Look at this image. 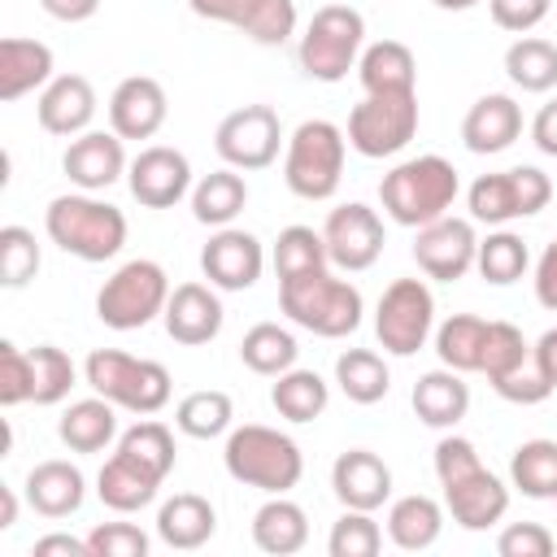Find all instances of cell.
<instances>
[{
    "instance_id": "cell-1",
    "label": "cell",
    "mask_w": 557,
    "mask_h": 557,
    "mask_svg": "<svg viewBox=\"0 0 557 557\" xmlns=\"http://www.w3.org/2000/svg\"><path fill=\"white\" fill-rule=\"evenodd\" d=\"M457 191H461V178H457L453 161H444V157H435V152L400 161V165L387 170L383 183H379L383 213H387L396 226H409V231H418V226L444 218V213L453 209Z\"/></svg>"
},
{
    "instance_id": "cell-2",
    "label": "cell",
    "mask_w": 557,
    "mask_h": 557,
    "mask_svg": "<svg viewBox=\"0 0 557 557\" xmlns=\"http://www.w3.org/2000/svg\"><path fill=\"white\" fill-rule=\"evenodd\" d=\"M44 231L48 239L78 257V261H109L122 252L126 244V218L117 205L109 200H96L91 191H70V196H57L48 209H44Z\"/></svg>"
},
{
    "instance_id": "cell-3",
    "label": "cell",
    "mask_w": 557,
    "mask_h": 557,
    "mask_svg": "<svg viewBox=\"0 0 557 557\" xmlns=\"http://www.w3.org/2000/svg\"><path fill=\"white\" fill-rule=\"evenodd\" d=\"M278 309L296 326H305V331H313L322 339H344V335H352L361 326L366 300H361V292L348 278H335L322 265V270L283 278L278 283Z\"/></svg>"
},
{
    "instance_id": "cell-4",
    "label": "cell",
    "mask_w": 557,
    "mask_h": 557,
    "mask_svg": "<svg viewBox=\"0 0 557 557\" xmlns=\"http://www.w3.org/2000/svg\"><path fill=\"white\" fill-rule=\"evenodd\" d=\"M222 461H226V474L244 487H257V492H270V496H287L300 474H305V457H300V444L274 426H261V422H248V426H235L226 435V448H222Z\"/></svg>"
},
{
    "instance_id": "cell-5",
    "label": "cell",
    "mask_w": 557,
    "mask_h": 557,
    "mask_svg": "<svg viewBox=\"0 0 557 557\" xmlns=\"http://www.w3.org/2000/svg\"><path fill=\"white\" fill-rule=\"evenodd\" d=\"M83 379L96 396L113 400L117 409H131V413H161L170 405V370L161 361H148V357H131V352H117V348H96L87 361H83Z\"/></svg>"
},
{
    "instance_id": "cell-6",
    "label": "cell",
    "mask_w": 557,
    "mask_h": 557,
    "mask_svg": "<svg viewBox=\"0 0 557 557\" xmlns=\"http://www.w3.org/2000/svg\"><path fill=\"white\" fill-rule=\"evenodd\" d=\"M344 152H348V135L335 122H326V117L300 122L283 152L287 187L300 200H331L344 178Z\"/></svg>"
},
{
    "instance_id": "cell-7",
    "label": "cell",
    "mask_w": 557,
    "mask_h": 557,
    "mask_svg": "<svg viewBox=\"0 0 557 557\" xmlns=\"http://www.w3.org/2000/svg\"><path fill=\"white\" fill-rule=\"evenodd\" d=\"M366 48V17L352 4H322L296 48V61L309 78L318 83H339L348 78V70H357Z\"/></svg>"
},
{
    "instance_id": "cell-8",
    "label": "cell",
    "mask_w": 557,
    "mask_h": 557,
    "mask_svg": "<svg viewBox=\"0 0 557 557\" xmlns=\"http://www.w3.org/2000/svg\"><path fill=\"white\" fill-rule=\"evenodd\" d=\"M165 300H170L165 270L157 261H148V257H135V261L117 265L104 278V287L96 296V318L109 331H139L157 313H165Z\"/></svg>"
},
{
    "instance_id": "cell-9",
    "label": "cell",
    "mask_w": 557,
    "mask_h": 557,
    "mask_svg": "<svg viewBox=\"0 0 557 557\" xmlns=\"http://www.w3.org/2000/svg\"><path fill=\"white\" fill-rule=\"evenodd\" d=\"M348 148L379 161L396 157L418 135V91H366L348 113Z\"/></svg>"
},
{
    "instance_id": "cell-10",
    "label": "cell",
    "mask_w": 557,
    "mask_h": 557,
    "mask_svg": "<svg viewBox=\"0 0 557 557\" xmlns=\"http://www.w3.org/2000/svg\"><path fill=\"white\" fill-rule=\"evenodd\" d=\"M553 200V183L535 165H513L500 174H479L466 191L470 218L487 226H505L513 218H535Z\"/></svg>"
},
{
    "instance_id": "cell-11",
    "label": "cell",
    "mask_w": 557,
    "mask_h": 557,
    "mask_svg": "<svg viewBox=\"0 0 557 557\" xmlns=\"http://www.w3.org/2000/svg\"><path fill=\"white\" fill-rule=\"evenodd\" d=\"M435 331V296L422 278H396L374 309V335L383 352L413 357Z\"/></svg>"
},
{
    "instance_id": "cell-12",
    "label": "cell",
    "mask_w": 557,
    "mask_h": 557,
    "mask_svg": "<svg viewBox=\"0 0 557 557\" xmlns=\"http://www.w3.org/2000/svg\"><path fill=\"white\" fill-rule=\"evenodd\" d=\"M213 148L235 170H265V165H274V157L283 148L278 113L270 104H244V109L226 113L218 122V131H213Z\"/></svg>"
},
{
    "instance_id": "cell-13",
    "label": "cell",
    "mask_w": 557,
    "mask_h": 557,
    "mask_svg": "<svg viewBox=\"0 0 557 557\" xmlns=\"http://www.w3.org/2000/svg\"><path fill=\"white\" fill-rule=\"evenodd\" d=\"M479 257V235H474V218H435L426 226H418L413 239V261L426 278L440 283H457L474 270Z\"/></svg>"
},
{
    "instance_id": "cell-14",
    "label": "cell",
    "mask_w": 557,
    "mask_h": 557,
    "mask_svg": "<svg viewBox=\"0 0 557 557\" xmlns=\"http://www.w3.org/2000/svg\"><path fill=\"white\" fill-rule=\"evenodd\" d=\"M322 239H326V252H331V265L357 274V270H370L383 252V218L361 205V200H348L339 209L326 213V226H322Z\"/></svg>"
},
{
    "instance_id": "cell-15",
    "label": "cell",
    "mask_w": 557,
    "mask_h": 557,
    "mask_svg": "<svg viewBox=\"0 0 557 557\" xmlns=\"http://www.w3.org/2000/svg\"><path fill=\"white\" fill-rule=\"evenodd\" d=\"M196 17L244 30L257 44H283L296 35V0H187Z\"/></svg>"
},
{
    "instance_id": "cell-16",
    "label": "cell",
    "mask_w": 557,
    "mask_h": 557,
    "mask_svg": "<svg viewBox=\"0 0 557 557\" xmlns=\"http://www.w3.org/2000/svg\"><path fill=\"white\" fill-rule=\"evenodd\" d=\"M200 270L222 292H248L265 270V248L252 231L218 226V235H209V244L200 248Z\"/></svg>"
},
{
    "instance_id": "cell-17",
    "label": "cell",
    "mask_w": 557,
    "mask_h": 557,
    "mask_svg": "<svg viewBox=\"0 0 557 557\" xmlns=\"http://www.w3.org/2000/svg\"><path fill=\"white\" fill-rule=\"evenodd\" d=\"M440 487H444V505H448L453 522L466 531H487L509 509V487L483 461H474L470 470H461L453 479H440Z\"/></svg>"
},
{
    "instance_id": "cell-18",
    "label": "cell",
    "mask_w": 557,
    "mask_h": 557,
    "mask_svg": "<svg viewBox=\"0 0 557 557\" xmlns=\"http://www.w3.org/2000/svg\"><path fill=\"white\" fill-rule=\"evenodd\" d=\"M126 183L144 209H174L191 191V161L170 144H152L131 161Z\"/></svg>"
},
{
    "instance_id": "cell-19",
    "label": "cell",
    "mask_w": 557,
    "mask_h": 557,
    "mask_svg": "<svg viewBox=\"0 0 557 557\" xmlns=\"http://www.w3.org/2000/svg\"><path fill=\"white\" fill-rule=\"evenodd\" d=\"M165 113H170L165 87L157 78H148V74L122 78L113 87V96H109V126L122 139H152L165 126Z\"/></svg>"
},
{
    "instance_id": "cell-20",
    "label": "cell",
    "mask_w": 557,
    "mask_h": 557,
    "mask_svg": "<svg viewBox=\"0 0 557 557\" xmlns=\"http://www.w3.org/2000/svg\"><path fill=\"white\" fill-rule=\"evenodd\" d=\"M61 170H65V178L78 191L113 187L131 170L126 152H122V135H113V131H83V135H74L65 157H61Z\"/></svg>"
},
{
    "instance_id": "cell-21",
    "label": "cell",
    "mask_w": 557,
    "mask_h": 557,
    "mask_svg": "<svg viewBox=\"0 0 557 557\" xmlns=\"http://www.w3.org/2000/svg\"><path fill=\"white\" fill-rule=\"evenodd\" d=\"M165 335L174 344H187V348H200L209 339H218L222 331V300L213 296V283H178L165 300Z\"/></svg>"
},
{
    "instance_id": "cell-22",
    "label": "cell",
    "mask_w": 557,
    "mask_h": 557,
    "mask_svg": "<svg viewBox=\"0 0 557 557\" xmlns=\"http://www.w3.org/2000/svg\"><path fill=\"white\" fill-rule=\"evenodd\" d=\"M331 487H335L344 509H370L374 513L392 496V470H387V461L379 453L348 448L331 466Z\"/></svg>"
},
{
    "instance_id": "cell-23",
    "label": "cell",
    "mask_w": 557,
    "mask_h": 557,
    "mask_svg": "<svg viewBox=\"0 0 557 557\" xmlns=\"http://www.w3.org/2000/svg\"><path fill=\"white\" fill-rule=\"evenodd\" d=\"M35 113H39V126L48 135H83L96 117V87L83 78V74H57L39 100H35Z\"/></svg>"
},
{
    "instance_id": "cell-24",
    "label": "cell",
    "mask_w": 557,
    "mask_h": 557,
    "mask_svg": "<svg viewBox=\"0 0 557 557\" xmlns=\"http://www.w3.org/2000/svg\"><path fill=\"white\" fill-rule=\"evenodd\" d=\"M522 135V109L513 96H479L466 117H461V144L474 152V157H492V152H505L513 139Z\"/></svg>"
},
{
    "instance_id": "cell-25",
    "label": "cell",
    "mask_w": 557,
    "mask_h": 557,
    "mask_svg": "<svg viewBox=\"0 0 557 557\" xmlns=\"http://www.w3.org/2000/svg\"><path fill=\"white\" fill-rule=\"evenodd\" d=\"M83 496H87V479L78 466L52 457V461H39L30 474H26V500L39 518H70L83 509Z\"/></svg>"
},
{
    "instance_id": "cell-26",
    "label": "cell",
    "mask_w": 557,
    "mask_h": 557,
    "mask_svg": "<svg viewBox=\"0 0 557 557\" xmlns=\"http://www.w3.org/2000/svg\"><path fill=\"white\" fill-rule=\"evenodd\" d=\"M165 479L161 474H152L148 466H139L135 457H126L122 448L100 466V474H96V496L109 505V509H117V513H135V509H144V505H152L157 500V487H161Z\"/></svg>"
},
{
    "instance_id": "cell-27",
    "label": "cell",
    "mask_w": 557,
    "mask_h": 557,
    "mask_svg": "<svg viewBox=\"0 0 557 557\" xmlns=\"http://www.w3.org/2000/svg\"><path fill=\"white\" fill-rule=\"evenodd\" d=\"M52 83V48L39 39L9 35L0 39V100H22L35 87Z\"/></svg>"
},
{
    "instance_id": "cell-28",
    "label": "cell",
    "mask_w": 557,
    "mask_h": 557,
    "mask_svg": "<svg viewBox=\"0 0 557 557\" xmlns=\"http://www.w3.org/2000/svg\"><path fill=\"white\" fill-rule=\"evenodd\" d=\"M413 413L426 422V426H435V431H448V426H457L461 418H466V409H470V387H466V379L457 374V370H448V366H440V370H426L418 383H413Z\"/></svg>"
},
{
    "instance_id": "cell-29",
    "label": "cell",
    "mask_w": 557,
    "mask_h": 557,
    "mask_svg": "<svg viewBox=\"0 0 557 557\" xmlns=\"http://www.w3.org/2000/svg\"><path fill=\"white\" fill-rule=\"evenodd\" d=\"M213 531H218V513H213V505H209L205 496H196V492H178V496H170V500L157 509V535H161L170 548L191 553V548L209 544Z\"/></svg>"
},
{
    "instance_id": "cell-30",
    "label": "cell",
    "mask_w": 557,
    "mask_h": 557,
    "mask_svg": "<svg viewBox=\"0 0 557 557\" xmlns=\"http://www.w3.org/2000/svg\"><path fill=\"white\" fill-rule=\"evenodd\" d=\"M117 405L104 400V396H87V400H74L61 418H57V435L70 453H100L117 440Z\"/></svg>"
},
{
    "instance_id": "cell-31",
    "label": "cell",
    "mask_w": 557,
    "mask_h": 557,
    "mask_svg": "<svg viewBox=\"0 0 557 557\" xmlns=\"http://www.w3.org/2000/svg\"><path fill=\"white\" fill-rule=\"evenodd\" d=\"M252 544L270 557H292L309 544V518L296 500L287 496H270L257 513H252Z\"/></svg>"
},
{
    "instance_id": "cell-32",
    "label": "cell",
    "mask_w": 557,
    "mask_h": 557,
    "mask_svg": "<svg viewBox=\"0 0 557 557\" xmlns=\"http://www.w3.org/2000/svg\"><path fill=\"white\" fill-rule=\"evenodd\" d=\"M244 205H248V183L235 165L213 170L191 187V213L200 226H231L244 213Z\"/></svg>"
},
{
    "instance_id": "cell-33",
    "label": "cell",
    "mask_w": 557,
    "mask_h": 557,
    "mask_svg": "<svg viewBox=\"0 0 557 557\" xmlns=\"http://www.w3.org/2000/svg\"><path fill=\"white\" fill-rule=\"evenodd\" d=\"M440 531H444V509H440V500H431V496H422V492L392 500V509H387V535H392L396 548L422 553V548H431V544L440 540Z\"/></svg>"
},
{
    "instance_id": "cell-34",
    "label": "cell",
    "mask_w": 557,
    "mask_h": 557,
    "mask_svg": "<svg viewBox=\"0 0 557 557\" xmlns=\"http://www.w3.org/2000/svg\"><path fill=\"white\" fill-rule=\"evenodd\" d=\"M357 78L366 91H413L418 61L400 39H379V44L361 48Z\"/></svg>"
},
{
    "instance_id": "cell-35",
    "label": "cell",
    "mask_w": 557,
    "mask_h": 557,
    "mask_svg": "<svg viewBox=\"0 0 557 557\" xmlns=\"http://www.w3.org/2000/svg\"><path fill=\"white\" fill-rule=\"evenodd\" d=\"M270 405H274L278 418H287V422H313V418L326 413L331 387H326V379H322L318 370H296V366H292V370H283V374L274 379Z\"/></svg>"
},
{
    "instance_id": "cell-36",
    "label": "cell",
    "mask_w": 557,
    "mask_h": 557,
    "mask_svg": "<svg viewBox=\"0 0 557 557\" xmlns=\"http://www.w3.org/2000/svg\"><path fill=\"white\" fill-rule=\"evenodd\" d=\"M505 74L522 91H553L557 87V44L540 35H518L505 48Z\"/></svg>"
},
{
    "instance_id": "cell-37",
    "label": "cell",
    "mask_w": 557,
    "mask_h": 557,
    "mask_svg": "<svg viewBox=\"0 0 557 557\" xmlns=\"http://www.w3.org/2000/svg\"><path fill=\"white\" fill-rule=\"evenodd\" d=\"M483 339H487V318H479V313H453L448 322L435 326L440 366H448L457 374H479Z\"/></svg>"
},
{
    "instance_id": "cell-38",
    "label": "cell",
    "mask_w": 557,
    "mask_h": 557,
    "mask_svg": "<svg viewBox=\"0 0 557 557\" xmlns=\"http://www.w3.org/2000/svg\"><path fill=\"white\" fill-rule=\"evenodd\" d=\"M296 335L278 322H257L244 331L239 339V361L252 370V374H265V379H278L283 370L296 366Z\"/></svg>"
},
{
    "instance_id": "cell-39",
    "label": "cell",
    "mask_w": 557,
    "mask_h": 557,
    "mask_svg": "<svg viewBox=\"0 0 557 557\" xmlns=\"http://www.w3.org/2000/svg\"><path fill=\"white\" fill-rule=\"evenodd\" d=\"M335 383L352 405H379L392 387V374L374 348H348L335 357Z\"/></svg>"
},
{
    "instance_id": "cell-40",
    "label": "cell",
    "mask_w": 557,
    "mask_h": 557,
    "mask_svg": "<svg viewBox=\"0 0 557 557\" xmlns=\"http://www.w3.org/2000/svg\"><path fill=\"white\" fill-rule=\"evenodd\" d=\"M509 479L531 500H557V440H527L509 457Z\"/></svg>"
},
{
    "instance_id": "cell-41",
    "label": "cell",
    "mask_w": 557,
    "mask_h": 557,
    "mask_svg": "<svg viewBox=\"0 0 557 557\" xmlns=\"http://www.w3.org/2000/svg\"><path fill=\"white\" fill-rule=\"evenodd\" d=\"M231 418H235V405L226 392L218 387H205V392H187L174 409V426L191 440H218L231 431Z\"/></svg>"
},
{
    "instance_id": "cell-42",
    "label": "cell",
    "mask_w": 557,
    "mask_h": 557,
    "mask_svg": "<svg viewBox=\"0 0 557 557\" xmlns=\"http://www.w3.org/2000/svg\"><path fill=\"white\" fill-rule=\"evenodd\" d=\"M531 265V252L522 244V235L513 231H492L487 239H479V257H474V270L492 283V287H509L527 274Z\"/></svg>"
},
{
    "instance_id": "cell-43",
    "label": "cell",
    "mask_w": 557,
    "mask_h": 557,
    "mask_svg": "<svg viewBox=\"0 0 557 557\" xmlns=\"http://www.w3.org/2000/svg\"><path fill=\"white\" fill-rule=\"evenodd\" d=\"M322 265H331L322 231H313V226L278 231V239H274V274H278V283L296 278V274H309V270H322Z\"/></svg>"
},
{
    "instance_id": "cell-44",
    "label": "cell",
    "mask_w": 557,
    "mask_h": 557,
    "mask_svg": "<svg viewBox=\"0 0 557 557\" xmlns=\"http://www.w3.org/2000/svg\"><path fill=\"white\" fill-rule=\"evenodd\" d=\"M535 357V344L522 339V331L513 322H487V339H483V361L479 374H487V383L496 387L500 379H509L513 370H522Z\"/></svg>"
},
{
    "instance_id": "cell-45",
    "label": "cell",
    "mask_w": 557,
    "mask_h": 557,
    "mask_svg": "<svg viewBox=\"0 0 557 557\" xmlns=\"http://www.w3.org/2000/svg\"><path fill=\"white\" fill-rule=\"evenodd\" d=\"M30 370H35V396H30L35 405H57V400H65L70 387H74V379H78L70 352L57 348V344H35V348H30Z\"/></svg>"
},
{
    "instance_id": "cell-46",
    "label": "cell",
    "mask_w": 557,
    "mask_h": 557,
    "mask_svg": "<svg viewBox=\"0 0 557 557\" xmlns=\"http://www.w3.org/2000/svg\"><path fill=\"white\" fill-rule=\"evenodd\" d=\"M117 448L126 453V457H135L139 466H148L152 474H170L174 470V435H170V426H161V422H135L131 431H122L117 435Z\"/></svg>"
},
{
    "instance_id": "cell-47",
    "label": "cell",
    "mask_w": 557,
    "mask_h": 557,
    "mask_svg": "<svg viewBox=\"0 0 557 557\" xmlns=\"http://www.w3.org/2000/svg\"><path fill=\"white\" fill-rule=\"evenodd\" d=\"M39 274V244L35 231L26 226H0V283L4 287H26Z\"/></svg>"
},
{
    "instance_id": "cell-48",
    "label": "cell",
    "mask_w": 557,
    "mask_h": 557,
    "mask_svg": "<svg viewBox=\"0 0 557 557\" xmlns=\"http://www.w3.org/2000/svg\"><path fill=\"white\" fill-rule=\"evenodd\" d=\"M326 548L331 557H374L383 548V531L370 518V509H344V518L331 527Z\"/></svg>"
},
{
    "instance_id": "cell-49",
    "label": "cell",
    "mask_w": 557,
    "mask_h": 557,
    "mask_svg": "<svg viewBox=\"0 0 557 557\" xmlns=\"http://www.w3.org/2000/svg\"><path fill=\"white\" fill-rule=\"evenodd\" d=\"M35 396V370L30 352H22L13 339H0V405L13 409Z\"/></svg>"
},
{
    "instance_id": "cell-50",
    "label": "cell",
    "mask_w": 557,
    "mask_h": 557,
    "mask_svg": "<svg viewBox=\"0 0 557 557\" xmlns=\"http://www.w3.org/2000/svg\"><path fill=\"white\" fill-rule=\"evenodd\" d=\"M91 557H144L148 553V535L135 522H100L91 535Z\"/></svg>"
},
{
    "instance_id": "cell-51",
    "label": "cell",
    "mask_w": 557,
    "mask_h": 557,
    "mask_svg": "<svg viewBox=\"0 0 557 557\" xmlns=\"http://www.w3.org/2000/svg\"><path fill=\"white\" fill-rule=\"evenodd\" d=\"M500 557H553V535L540 522H509L496 540Z\"/></svg>"
},
{
    "instance_id": "cell-52",
    "label": "cell",
    "mask_w": 557,
    "mask_h": 557,
    "mask_svg": "<svg viewBox=\"0 0 557 557\" xmlns=\"http://www.w3.org/2000/svg\"><path fill=\"white\" fill-rule=\"evenodd\" d=\"M487 9H492V22H496L500 30L527 35V30H535V26L548 17L553 0H487Z\"/></svg>"
},
{
    "instance_id": "cell-53",
    "label": "cell",
    "mask_w": 557,
    "mask_h": 557,
    "mask_svg": "<svg viewBox=\"0 0 557 557\" xmlns=\"http://www.w3.org/2000/svg\"><path fill=\"white\" fill-rule=\"evenodd\" d=\"M535 300L544 305V309H553L557 313V239L540 252V261H535Z\"/></svg>"
},
{
    "instance_id": "cell-54",
    "label": "cell",
    "mask_w": 557,
    "mask_h": 557,
    "mask_svg": "<svg viewBox=\"0 0 557 557\" xmlns=\"http://www.w3.org/2000/svg\"><path fill=\"white\" fill-rule=\"evenodd\" d=\"M531 139H535V148H540L544 157H557V100H548V104L535 113Z\"/></svg>"
},
{
    "instance_id": "cell-55",
    "label": "cell",
    "mask_w": 557,
    "mask_h": 557,
    "mask_svg": "<svg viewBox=\"0 0 557 557\" xmlns=\"http://www.w3.org/2000/svg\"><path fill=\"white\" fill-rule=\"evenodd\" d=\"M39 9L57 22H87V17H96L100 0H39Z\"/></svg>"
},
{
    "instance_id": "cell-56",
    "label": "cell",
    "mask_w": 557,
    "mask_h": 557,
    "mask_svg": "<svg viewBox=\"0 0 557 557\" xmlns=\"http://www.w3.org/2000/svg\"><path fill=\"white\" fill-rule=\"evenodd\" d=\"M52 553H65V557H91V544L87 540H74V535H44L35 540V557H52Z\"/></svg>"
},
{
    "instance_id": "cell-57",
    "label": "cell",
    "mask_w": 557,
    "mask_h": 557,
    "mask_svg": "<svg viewBox=\"0 0 557 557\" xmlns=\"http://www.w3.org/2000/svg\"><path fill=\"white\" fill-rule=\"evenodd\" d=\"M535 361H540V370L548 374V383L557 387V326L535 339Z\"/></svg>"
},
{
    "instance_id": "cell-58",
    "label": "cell",
    "mask_w": 557,
    "mask_h": 557,
    "mask_svg": "<svg viewBox=\"0 0 557 557\" xmlns=\"http://www.w3.org/2000/svg\"><path fill=\"white\" fill-rule=\"evenodd\" d=\"M17 522V496L13 487H0V531H9Z\"/></svg>"
},
{
    "instance_id": "cell-59",
    "label": "cell",
    "mask_w": 557,
    "mask_h": 557,
    "mask_svg": "<svg viewBox=\"0 0 557 557\" xmlns=\"http://www.w3.org/2000/svg\"><path fill=\"white\" fill-rule=\"evenodd\" d=\"M435 9H448V13H461V9H474L479 0H431Z\"/></svg>"
}]
</instances>
